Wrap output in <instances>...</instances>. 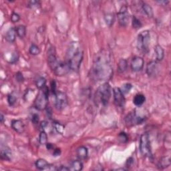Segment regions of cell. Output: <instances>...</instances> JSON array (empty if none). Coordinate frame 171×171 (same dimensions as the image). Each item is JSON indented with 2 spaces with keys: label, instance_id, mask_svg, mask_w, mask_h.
I'll return each instance as SVG.
<instances>
[{
  "label": "cell",
  "instance_id": "6da1fadb",
  "mask_svg": "<svg viewBox=\"0 0 171 171\" xmlns=\"http://www.w3.org/2000/svg\"><path fill=\"white\" fill-rule=\"evenodd\" d=\"M90 72L92 78L95 80L106 81L111 78L113 70L110 53L106 49H102L96 54Z\"/></svg>",
  "mask_w": 171,
  "mask_h": 171
},
{
  "label": "cell",
  "instance_id": "7a4b0ae2",
  "mask_svg": "<svg viewBox=\"0 0 171 171\" xmlns=\"http://www.w3.org/2000/svg\"><path fill=\"white\" fill-rule=\"evenodd\" d=\"M84 52L79 42L70 43L66 54V62L69 64L70 70L74 71H78L83 60Z\"/></svg>",
  "mask_w": 171,
  "mask_h": 171
},
{
  "label": "cell",
  "instance_id": "3957f363",
  "mask_svg": "<svg viewBox=\"0 0 171 171\" xmlns=\"http://www.w3.org/2000/svg\"><path fill=\"white\" fill-rule=\"evenodd\" d=\"M112 96V88L108 82L101 85L95 93V102L102 106H106L108 104Z\"/></svg>",
  "mask_w": 171,
  "mask_h": 171
},
{
  "label": "cell",
  "instance_id": "277c9868",
  "mask_svg": "<svg viewBox=\"0 0 171 171\" xmlns=\"http://www.w3.org/2000/svg\"><path fill=\"white\" fill-rule=\"evenodd\" d=\"M49 90L47 86L40 90L34 101V106L39 110H43L48 107Z\"/></svg>",
  "mask_w": 171,
  "mask_h": 171
},
{
  "label": "cell",
  "instance_id": "5b68a950",
  "mask_svg": "<svg viewBox=\"0 0 171 171\" xmlns=\"http://www.w3.org/2000/svg\"><path fill=\"white\" fill-rule=\"evenodd\" d=\"M150 33L148 30L143 31L138 36L137 48L142 53H148L150 44Z\"/></svg>",
  "mask_w": 171,
  "mask_h": 171
},
{
  "label": "cell",
  "instance_id": "8992f818",
  "mask_svg": "<svg viewBox=\"0 0 171 171\" xmlns=\"http://www.w3.org/2000/svg\"><path fill=\"white\" fill-rule=\"evenodd\" d=\"M140 150H141V154L144 157L150 158L152 156L150 141L148 133H144L141 136V140H140Z\"/></svg>",
  "mask_w": 171,
  "mask_h": 171
},
{
  "label": "cell",
  "instance_id": "52a82bcc",
  "mask_svg": "<svg viewBox=\"0 0 171 171\" xmlns=\"http://www.w3.org/2000/svg\"><path fill=\"white\" fill-rule=\"evenodd\" d=\"M54 105L58 110H62L66 107L68 104V98L64 92L57 91L54 94Z\"/></svg>",
  "mask_w": 171,
  "mask_h": 171
},
{
  "label": "cell",
  "instance_id": "ba28073f",
  "mask_svg": "<svg viewBox=\"0 0 171 171\" xmlns=\"http://www.w3.org/2000/svg\"><path fill=\"white\" fill-rule=\"evenodd\" d=\"M144 117H142L138 115L136 112L135 110L130 112L125 118V122L127 125L129 126H132L137 125V124H141L144 122Z\"/></svg>",
  "mask_w": 171,
  "mask_h": 171
},
{
  "label": "cell",
  "instance_id": "9c48e42d",
  "mask_svg": "<svg viewBox=\"0 0 171 171\" xmlns=\"http://www.w3.org/2000/svg\"><path fill=\"white\" fill-rule=\"evenodd\" d=\"M118 18H119V21L120 26H126L128 25L130 19V15L126 6L124 5L120 8L119 13H118Z\"/></svg>",
  "mask_w": 171,
  "mask_h": 171
},
{
  "label": "cell",
  "instance_id": "30bf717a",
  "mask_svg": "<svg viewBox=\"0 0 171 171\" xmlns=\"http://www.w3.org/2000/svg\"><path fill=\"white\" fill-rule=\"evenodd\" d=\"M113 94H114V103L116 106L122 108L125 105V98H124V94L121 91L120 88L116 87L113 88Z\"/></svg>",
  "mask_w": 171,
  "mask_h": 171
},
{
  "label": "cell",
  "instance_id": "8fae6325",
  "mask_svg": "<svg viewBox=\"0 0 171 171\" xmlns=\"http://www.w3.org/2000/svg\"><path fill=\"white\" fill-rule=\"evenodd\" d=\"M70 70V68L69 64H68L67 62H62L60 61L59 64L57 65L54 70L52 71L56 76H62L67 74Z\"/></svg>",
  "mask_w": 171,
  "mask_h": 171
},
{
  "label": "cell",
  "instance_id": "7c38bea8",
  "mask_svg": "<svg viewBox=\"0 0 171 171\" xmlns=\"http://www.w3.org/2000/svg\"><path fill=\"white\" fill-rule=\"evenodd\" d=\"M144 64V61L142 58L136 56L133 58L130 66H131V69L133 71H139L142 70Z\"/></svg>",
  "mask_w": 171,
  "mask_h": 171
},
{
  "label": "cell",
  "instance_id": "4fadbf2b",
  "mask_svg": "<svg viewBox=\"0 0 171 171\" xmlns=\"http://www.w3.org/2000/svg\"><path fill=\"white\" fill-rule=\"evenodd\" d=\"M158 72V65L157 62L151 61L148 62L147 66V74L149 77H154Z\"/></svg>",
  "mask_w": 171,
  "mask_h": 171
},
{
  "label": "cell",
  "instance_id": "5bb4252c",
  "mask_svg": "<svg viewBox=\"0 0 171 171\" xmlns=\"http://www.w3.org/2000/svg\"><path fill=\"white\" fill-rule=\"evenodd\" d=\"M11 128H13L15 132L17 133L21 134L25 130V125L22 121L20 120H14L11 123Z\"/></svg>",
  "mask_w": 171,
  "mask_h": 171
},
{
  "label": "cell",
  "instance_id": "9a60e30c",
  "mask_svg": "<svg viewBox=\"0 0 171 171\" xmlns=\"http://www.w3.org/2000/svg\"><path fill=\"white\" fill-rule=\"evenodd\" d=\"M11 156H12V153L11 149L10 148L6 147L2 148L1 153H0V157H1L2 160L10 161L11 158Z\"/></svg>",
  "mask_w": 171,
  "mask_h": 171
},
{
  "label": "cell",
  "instance_id": "2e32d148",
  "mask_svg": "<svg viewBox=\"0 0 171 171\" xmlns=\"http://www.w3.org/2000/svg\"><path fill=\"white\" fill-rule=\"evenodd\" d=\"M171 164L170 157H163L158 161V167L159 169H164L169 167Z\"/></svg>",
  "mask_w": 171,
  "mask_h": 171
},
{
  "label": "cell",
  "instance_id": "e0dca14e",
  "mask_svg": "<svg viewBox=\"0 0 171 171\" xmlns=\"http://www.w3.org/2000/svg\"><path fill=\"white\" fill-rule=\"evenodd\" d=\"M88 148H87L86 147H84V146H82V147L78 148L76 150L77 157L80 160L86 159L87 157H88Z\"/></svg>",
  "mask_w": 171,
  "mask_h": 171
},
{
  "label": "cell",
  "instance_id": "ac0fdd59",
  "mask_svg": "<svg viewBox=\"0 0 171 171\" xmlns=\"http://www.w3.org/2000/svg\"><path fill=\"white\" fill-rule=\"evenodd\" d=\"M16 35H17V33H16V30H15V28L11 27V28L7 32V33H6L5 38L8 42L13 43L15 42V38H16Z\"/></svg>",
  "mask_w": 171,
  "mask_h": 171
},
{
  "label": "cell",
  "instance_id": "d6986e66",
  "mask_svg": "<svg viewBox=\"0 0 171 171\" xmlns=\"http://www.w3.org/2000/svg\"><path fill=\"white\" fill-rule=\"evenodd\" d=\"M36 166L37 169L40 170H49V164L47 161L44 159H42V158H40L38 159L36 162Z\"/></svg>",
  "mask_w": 171,
  "mask_h": 171
},
{
  "label": "cell",
  "instance_id": "ffe728a7",
  "mask_svg": "<svg viewBox=\"0 0 171 171\" xmlns=\"http://www.w3.org/2000/svg\"><path fill=\"white\" fill-rule=\"evenodd\" d=\"M146 100V98L145 96L141 94H136L135 98L133 99V103L135 104L136 106H141L144 103Z\"/></svg>",
  "mask_w": 171,
  "mask_h": 171
},
{
  "label": "cell",
  "instance_id": "44dd1931",
  "mask_svg": "<svg viewBox=\"0 0 171 171\" xmlns=\"http://www.w3.org/2000/svg\"><path fill=\"white\" fill-rule=\"evenodd\" d=\"M154 52H155V54H156L157 60L158 61L163 60V59L164 58V52L163 48H162L160 46L157 45L154 47Z\"/></svg>",
  "mask_w": 171,
  "mask_h": 171
},
{
  "label": "cell",
  "instance_id": "7402d4cb",
  "mask_svg": "<svg viewBox=\"0 0 171 171\" xmlns=\"http://www.w3.org/2000/svg\"><path fill=\"white\" fill-rule=\"evenodd\" d=\"M83 169V164L80 160H74L71 162L70 164V170L74 171H80Z\"/></svg>",
  "mask_w": 171,
  "mask_h": 171
},
{
  "label": "cell",
  "instance_id": "603a6c76",
  "mask_svg": "<svg viewBox=\"0 0 171 171\" xmlns=\"http://www.w3.org/2000/svg\"><path fill=\"white\" fill-rule=\"evenodd\" d=\"M128 68V62L125 59H120L118 64V70L119 72L122 73L124 72Z\"/></svg>",
  "mask_w": 171,
  "mask_h": 171
},
{
  "label": "cell",
  "instance_id": "cb8c5ba5",
  "mask_svg": "<svg viewBox=\"0 0 171 171\" xmlns=\"http://www.w3.org/2000/svg\"><path fill=\"white\" fill-rule=\"evenodd\" d=\"M142 8L143 11H144V13L147 14V15L149 17H153V10L150 5H148V4H146V3H143L142 5Z\"/></svg>",
  "mask_w": 171,
  "mask_h": 171
},
{
  "label": "cell",
  "instance_id": "d4e9b609",
  "mask_svg": "<svg viewBox=\"0 0 171 171\" xmlns=\"http://www.w3.org/2000/svg\"><path fill=\"white\" fill-rule=\"evenodd\" d=\"M15 30H16V33L17 36L20 38H23L25 37L26 34V27L23 25H20V26H17L15 27Z\"/></svg>",
  "mask_w": 171,
  "mask_h": 171
},
{
  "label": "cell",
  "instance_id": "484cf974",
  "mask_svg": "<svg viewBox=\"0 0 171 171\" xmlns=\"http://www.w3.org/2000/svg\"><path fill=\"white\" fill-rule=\"evenodd\" d=\"M104 20L106 21V24L109 27H111L113 25L115 20L114 15L112 13H108L106 14H105Z\"/></svg>",
  "mask_w": 171,
  "mask_h": 171
},
{
  "label": "cell",
  "instance_id": "4316f807",
  "mask_svg": "<svg viewBox=\"0 0 171 171\" xmlns=\"http://www.w3.org/2000/svg\"><path fill=\"white\" fill-rule=\"evenodd\" d=\"M17 100V95L15 94V92H12L11 94H10L8 96V103L11 106H13L16 103Z\"/></svg>",
  "mask_w": 171,
  "mask_h": 171
},
{
  "label": "cell",
  "instance_id": "83f0119b",
  "mask_svg": "<svg viewBox=\"0 0 171 171\" xmlns=\"http://www.w3.org/2000/svg\"><path fill=\"white\" fill-rule=\"evenodd\" d=\"M46 80L43 77H40L36 81V86L37 88L40 90L44 88L46 86Z\"/></svg>",
  "mask_w": 171,
  "mask_h": 171
},
{
  "label": "cell",
  "instance_id": "f1b7e54d",
  "mask_svg": "<svg viewBox=\"0 0 171 171\" xmlns=\"http://www.w3.org/2000/svg\"><path fill=\"white\" fill-rule=\"evenodd\" d=\"M29 52L33 55H37L40 53V49L35 43H32L29 48Z\"/></svg>",
  "mask_w": 171,
  "mask_h": 171
},
{
  "label": "cell",
  "instance_id": "f546056e",
  "mask_svg": "<svg viewBox=\"0 0 171 171\" xmlns=\"http://www.w3.org/2000/svg\"><path fill=\"white\" fill-rule=\"evenodd\" d=\"M39 142L41 144H46L48 142V136L44 130L41 132L39 136Z\"/></svg>",
  "mask_w": 171,
  "mask_h": 171
},
{
  "label": "cell",
  "instance_id": "4dcf8cb0",
  "mask_svg": "<svg viewBox=\"0 0 171 171\" xmlns=\"http://www.w3.org/2000/svg\"><path fill=\"white\" fill-rule=\"evenodd\" d=\"M132 27L135 29H139V28H141V27H142L141 21H140L136 16H133L132 17Z\"/></svg>",
  "mask_w": 171,
  "mask_h": 171
},
{
  "label": "cell",
  "instance_id": "1f68e13d",
  "mask_svg": "<svg viewBox=\"0 0 171 171\" xmlns=\"http://www.w3.org/2000/svg\"><path fill=\"white\" fill-rule=\"evenodd\" d=\"M53 126H54L55 131H56L59 134L63 133L64 130V126L62 125V124L58 122H54V124H53Z\"/></svg>",
  "mask_w": 171,
  "mask_h": 171
},
{
  "label": "cell",
  "instance_id": "d6a6232c",
  "mask_svg": "<svg viewBox=\"0 0 171 171\" xmlns=\"http://www.w3.org/2000/svg\"><path fill=\"white\" fill-rule=\"evenodd\" d=\"M132 88V84L127 83V84H124L122 87V88H120V90L123 94H127V93H128Z\"/></svg>",
  "mask_w": 171,
  "mask_h": 171
},
{
  "label": "cell",
  "instance_id": "836d02e7",
  "mask_svg": "<svg viewBox=\"0 0 171 171\" xmlns=\"http://www.w3.org/2000/svg\"><path fill=\"white\" fill-rule=\"evenodd\" d=\"M119 138L120 141L122 142H127L128 141V137L125 132H120L119 135Z\"/></svg>",
  "mask_w": 171,
  "mask_h": 171
},
{
  "label": "cell",
  "instance_id": "e575fe53",
  "mask_svg": "<svg viewBox=\"0 0 171 171\" xmlns=\"http://www.w3.org/2000/svg\"><path fill=\"white\" fill-rule=\"evenodd\" d=\"M20 20V15L17 13H15V12H13L11 15V20L12 22H14V23L17 22V21Z\"/></svg>",
  "mask_w": 171,
  "mask_h": 171
},
{
  "label": "cell",
  "instance_id": "d590c367",
  "mask_svg": "<svg viewBox=\"0 0 171 171\" xmlns=\"http://www.w3.org/2000/svg\"><path fill=\"white\" fill-rule=\"evenodd\" d=\"M15 79H16L18 82H23L24 80V77L23 76L22 73L18 71V72L15 74Z\"/></svg>",
  "mask_w": 171,
  "mask_h": 171
},
{
  "label": "cell",
  "instance_id": "8d00e7d4",
  "mask_svg": "<svg viewBox=\"0 0 171 171\" xmlns=\"http://www.w3.org/2000/svg\"><path fill=\"white\" fill-rule=\"evenodd\" d=\"M51 88H52V91L53 92V94H55V92H57L56 90V84H55V80H52V82L51 83Z\"/></svg>",
  "mask_w": 171,
  "mask_h": 171
},
{
  "label": "cell",
  "instance_id": "74e56055",
  "mask_svg": "<svg viewBox=\"0 0 171 171\" xmlns=\"http://www.w3.org/2000/svg\"><path fill=\"white\" fill-rule=\"evenodd\" d=\"M32 121L34 124H38L39 122V116L37 114H34L32 118Z\"/></svg>",
  "mask_w": 171,
  "mask_h": 171
},
{
  "label": "cell",
  "instance_id": "f35d334b",
  "mask_svg": "<svg viewBox=\"0 0 171 171\" xmlns=\"http://www.w3.org/2000/svg\"><path fill=\"white\" fill-rule=\"evenodd\" d=\"M39 5V2L37 1H31L29 2V7L33 8V7H38Z\"/></svg>",
  "mask_w": 171,
  "mask_h": 171
},
{
  "label": "cell",
  "instance_id": "ab89813d",
  "mask_svg": "<svg viewBox=\"0 0 171 171\" xmlns=\"http://www.w3.org/2000/svg\"><path fill=\"white\" fill-rule=\"evenodd\" d=\"M61 154V151H60V149H58V148H55L54 149V152H53V155L55 157H57V156H60V154Z\"/></svg>",
  "mask_w": 171,
  "mask_h": 171
},
{
  "label": "cell",
  "instance_id": "60d3db41",
  "mask_svg": "<svg viewBox=\"0 0 171 171\" xmlns=\"http://www.w3.org/2000/svg\"><path fill=\"white\" fill-rule=\"evenodd\" d=\"M132 163H133V158H132V157H130V158H129L128 160H127V161H126V166L127 167H129V166H130L132 165Z\"/></svg>",
  "mask_w": 171,
  "mask_h": 171
},
{
  "label": "cell",
  "instance_id": "b9f144b4",
  "mask_svg": "<svg viewBox=\"0 0 171 171\" xmlns=\"http://www.w3.org/2000/svg\"><path fill=\"white\" fill-rule=\"evenodd\" d=\"M57 170H60V171H68V170H70V168L66 167L64 166H61L60 167H59L58 169H57Z\"/></svg>",
  "mask_w": 171,
  "mask_h": 171
},
{
  "label": "cell",
  "instance_id": "7bdbcfd3",
  "mask_svg": "<svg viewBox=\"0 0 171 171\" xmlns=\"http://www.w3.org/2000/svg\"><path fill=\"white\" fill-rule=\"evenodd\" d=\"M47 126H48V123L47 122H46V121H43V122H42L41 124H40V127H41L43 130H44Z\"/></svg>",
  "mask_w": 171,
  "mask_h": 171
},
{
  "label": "cell",
  "instance_id": "ee69618b",
  "mask_svg": "<svg viewBox=\"0 0 171 171\" xmlns=\"http://www.w3.org/2000/svg\"><path fill=\"white\" fill-rule=\"evenodd\" d=\"M46 147H47L48 150H50L54 148V146H53L52 144H50V143H47V144H46Z\"/></svg>",
  "mask_w": 171,
  "mask_h": 171
},
{
  "label": "cell",
  "instance_id": "f6af8a7d",
  "mask_svg": "<svg viewBox=\"0 0 171 171\" xmlns=\"http://www.w3.org/2000/svg\"><path fill=\"white\" fill-rule=\"evenodd\" d=\"M158 3H159L160 4H164V5H166L169 2V1H158Z\"/></svg>",
  "mask_w": 171,
  "mask_h": 171
},
{
  "label": "cell",
  "instance_id": "bcb514c9",
  "mask_svg": "<svg viewBox=\"0 0 171 171\" xmlns=\"http://www.w3.org/2000/svg\"><path fill=\"white\" fill-rule=\"evenodd\" d=\"M4 114H1V118H0V119H1V122L2 123H4Z\"/></svg>",
  "mask_w": 171,
  "mask_h": 171
}]
</instances>
